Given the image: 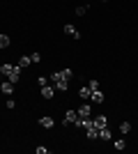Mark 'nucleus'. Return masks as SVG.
Segmentation results:
<instances>
[{"label":"nucleus","mask_w":138,"mask_h":154,"mask_svg":"<svg viewBox=\"0 0 138 154\" xmlns=\"http://www.w3.org/2000/svg\"><path fill=\"white\" fill-rule=\"evenodd\" d=\"M39 124H41L44 129H53V124H55V122H53V117L44 115V117H39Z\"/></svg>","instance_id":"obj_9"},{"label":"nucleus","mask_w":138,"mask_h":154,"mask_svg":"<svg viewBox=\"0 0 138 154\" xmlns=\"http://www.w3.org/2000/svg\"><path fill=\"white\" fill-rule=\"evenodd\" d=\"M127 145H124V140H115V149H124Z\"/></svg>","instance_id":"obj_22"},{"label":"nucleus","mask_w":138,"mask_h":154,"mask_svg":"<svg viewBox=\"0 0 138 154\" xmlns=\"http://www.w3.org/2000/svg\"><path fill=\"white\" fill-rule=\"evenodd\" d=\"M30 64H32L30 55H21V58H19V67H21V69H26V67H30Z\"/></svg>","instance_id":"obj_12"},{"label":"nucleus","mask_w":138,"mask_h":154,"mask_svg":"<svg viewBox=\"0 0 138 154\" xmlns=\"http://www.w3.org/2000/svg\"><path fill=\"white\" fill-rule=\"evenodd\" d=\"M30 60H32V62H39L41 55H39V53H32V55H30Z\"/></svg>","instance_id":"obj_23"},{"label":"nucleus","mask_w":138,"mask_h":154,"mask_svg":"<svg viewBox=\"0 0 138 154\" xmlns=\"http://www.w3.org/2000/svg\"><path fill=\"white\" fill-rule=\"evenodd\" d=\"M87 88H90V90H99V81H94V78H92L90 83H87Z\"/></svg>","instance_id":"obj_19"},{"label":"nucleus","mask_w":138,"mask_h":154,"mask_svg":"<svg viewBox=\"0 0 138 154\" xmlns=\"http://www.w3.org/2000/svg\"><path fill=\"white\" fill-rule=\"evenodd\" d=\"M48 152V147H44V145H41V147H37V154H46Z\"/></svg>","instance_id":"obj_24"},{"label":"nucleus","mask_w":138,"mask_h":154,"mask_svg":"<svg viewBox=\"0 0 138 154\" xmlns=\"http://www.w3.org/2000/svg\"><path fill=\"white\" fill-rule=\"evenodd\" d=\"M9 46V37L7 35H0V48H7Z\"/></svg>","instance_id":"obj_16"},{"label":"nucleus","mask_w":138,"mask_h":154,"mask_svg":"<svg viewBox=\"0 0 138 154\" xmlns=\"http://www.w3.org/2000/svg\"><path fill=\"white\" fill-rule=\"evenodd\" d=\"M76 14H78V16H83V14H87V7H85V5L76 7Z\"/></svg>","instance_id":"obj_20"},{"label":"nucleus","mask_w":138,"mask_h":154,"mask_svg":"<svg viewBox=\"0 0 138 154\" xmlns=\"http://www.w3.org/2000/svg\"><path fill=\"white\" fill-rule=\"evenodd\" d=\"M0 92L2 94H14V83L12 81H2L0 83Z\"/></svg>","instance_id":"obj_5"},{"label":"nucleus","mask_w":138,"mask_h":154,"mask_svg":"<svg viewBox=\"0 0 138 154\" xmlns=\"http://www.w3.org/2000/svg\"><path fill=\"white\" fill-rule=\"evenodd\" d=\"M0 67H2V62H0Z\"/></svg>","instance_id":"obj_26"},{"label":"nucleus","mask_w":138,"mask_h":154,"mask_svg":"<svg viewBox=\"0 0 138 154\" xmlns=\"http://www.w3.org/2000/svg\"><path fill=\"white\" fill-rule=\"evenodd\" d=\"M62 76H65L67 81H72V78H74V71L72 69H62Z\"/></svg>","instance_id":"obj_18"},{"label":"nucleus","mask_w":138,"mask_h":154,"mask_svg":"<svg viewBox=\"0 0 138 154\" xmlns=\"http://www.w3.org/2000/svg\"><path fill=\"white\" fill-rule=\"evenodd\" d=\"M51 83H53L55 90H67V88H69V81L62 76V71H53L51 74Z\"/></svg>","instance_id":"obj_1"},{"label":"nucleus","mask_w":138,"mask_h":154,"mask_svg":"<svg viewBox=\"0 0 138 154\" xmlns=\"http://www.w3.org/2000/svg\"><path fill=\"white\" fill-rule=\"evenodd\" d=\"M0 71H2V76H9V74L14 71V67H12V64H2V67H0Z\"/></svg>","instance_id":"obj_15"},{"label":"nucleus","mask_w":138,"mask_h":154,"mask_svg":"<svg viewBox=\"0 0 138 154\" xmlns=\"http://www.w3.org/2000/svg\"><path fill=\"white\" fill-rule=\"evenodd\" d=\"M104 92H99V90H92V97H90V101L92 103H104Z\"/></svg>","instance_id":"obj_6"},{"label":"nucleus","mask_w":138,"mask_h":154,"mask_svg":"<svg viewBox=\"0 0 138 154\" xmlns=\"http://www.w3.org/2000/svg\"><path fill=\"white\" fill-rule=\"evenodd\" d=\"M37 83H39V88H44V85H48V78H46V76H39V78H37Z\"/></svg>","instance_id":"obj_21"},{"label":"nucleus","mask_w":138,"mask_h":154,"mask_svg":"<svg viewBox=\"0 0 138 154\" xmlns=\"http://www.w3.org/2000/svg\"><path fill=\"white\" fill-rule=\"evenodd\" d=\"M120 131H122V134H129V131H131V124H129V122H122V124H120Z\"/></svg>","instance_id":"obj_17"},{"label":"nucleus","mask_w":138,"mask_h":154,"mask_svg":"<svg viewBox=\"0 0 138 154\" xmlns=\"http://www.w3.org/2000/svg\"><path fill=\"white\" fill-rule=\"evenodd\" d=\"M85 131H87V138H90V140H94V138H99V129H97V127H87Z\"/></svg>","instance_id":"obj_13"},{"label":"nucleus","mask_w":138,"mask_h":154,"mask_svg":"<svg viewBox=\"0 0 138 154\" xmlns=\"http://www.w3.org/2000/svg\"><path fill=\"white\" fill-rule=\"evenodd\" d=\"M78 94H81V99H83V101H87V99L92 97V90L87 88V85H83V88L78 90Z\"/></svg>","instance_id":"obj_10"},{"label":"nucleus","mask_w":138,"mask_h":154,"mask_svg":"<svg viewBox=\"0 0 138 154\" xmlns=\"http://www.w3.org/2000/svg\"><path fill=\"white\" fill-rule=\"evenodd\" d=\"M76 117H78V113H76V110H67V113H65V120H62V124H65V127H69V124L76 122Z\"/></svg>","instance_id":"obj_2"},{"label":"nucleus","mask_w":138,"mask_h":154,"mask_svg":"<svg viewBox=\"0 0 138 154\" xmlns=\"http://www.w3.org/2000/svg\"><path fill=\"white\" fill-rule=\"evenodd\" d=\"M19 76H21V67L16 64V67H14V71L9 74V76H7V81H12V83H16V81H19Z\"/></svg>","instance_id":"obj_11"},{"label":"nucleus","mask_w":138,"mask_h":154,"mask_svg":"<svg viewBox=\"0 0 138 154\" xmlns=\"http://www.w3.org/2000/svg\"><path fill=\"white\" fill-rule=\"evenodd\" d=\"M65 35H69L72 39H81V32L76 30V26H72V23H67V26H65Z\"/></svg>","instance_id":"obj_3"},{"label":"nucleus","mask_w":138,"mask_h":154,"mask_svg":"<svg viewBox=\"0 0 138 154\" xmlns=\"http://www.w3.org/2000/svg\"><path fill=\"white\" fill-rule=\"evenodd\" d=\"M104 2H106V0H104Z\"/></svg>","instance_id":"obj_27"},{"label":"nucleus","mask_w":138,"mask_h":154,"mask_svg":"<svg viewBox=\"0 0 138 154\" xmlns=\"http://www.w3.org/2000/svg\"><path fill=\"white\" fill-rule=\"evenodd\" d=\"M0 83H2V71H0Z\"/></svg>","instance_id":"obj_25"},{"label":"nucleus","mask_w":138,"mask_h":154,"mask_svg":"<svg viewBox=\"0 0 138 154\" xmlns=\"http://www.w3.org/2000/svg\"><path fill=\"white\" fill-rule=\"evenodd\" d=\"M92 120H94V127H97V129L108 127V120H106V115H97V117H92Z\"/></svg>","instance_id":"obj_8"},{"label":"nucleus","mask_w":138,"mask_h":154,"mask_svg":"<svg viewBox=\"0 0 138 154\" xmlns=\"http://www.w3.org/2000/svg\"><path fill=\"white\" fill-rule=\"evenodd\" d=\"M99 138H101V140H111V131H108V129H99Z\"/></svg>","instance_id":"obj_14"},{"label":"nucleus","mask_w":138,"mask_h":154,"mask_svg":"<svg viewBox=\"0 0 138 154\" xmlns=\"http://www.w3.org/2000/svg\"><path fill=\"white\" fill-rule=\"evenodd\" d=\"M53 94H55V88H53V85H44V88H41V97H44V99H53Z\"/></svg>","instance_id":"obj_7"},{"label":"nucleus","mask_w":138,"mask_h":154,"mask_svg":"<svg viewBox=\"0 0 138 154\" xmlns=\"http://www.w3.org/2000/svg\"><path fill=\"white\" fill-rule=\"evenodd\" d=\"M76 113H78V117H90V113H92V106L85 101L83 106H78V108H76Z\"/></svg>","instance_id":"obj_4"}]
</instances>
